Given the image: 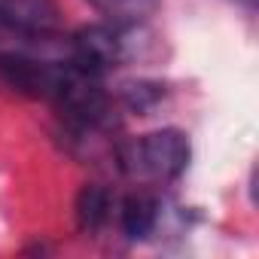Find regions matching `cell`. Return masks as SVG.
Masks as SVG:
<instances>
[{
  "instance_id": "obj_1",
  "label": "cell",
  "mask_w": 259,
  "mask_h": 259,
  "mask_svg": "<svg viewBox=\"0 0 259 259\" xmlns=\"http://www.w3.org/2000/svg\"><path fill=\"white\" fill-rule=\"evenodd\" d=\"M116 165L138 180L168 183L177 180L189 165V141L177 128L144 135L138 141H128L116 147Z\"/></svg>"
},
{
  "instance_id": "obj_2",
  "label": "cell",
  "mask_w": 259,
  "mask_h": 259,
  "mask_svg": "<svg viewBox=\"0 0 259 259\" xmlns=\"http://www.w3.org/2000/svg\"><path fill=\"white\" fill-rule=\"evenodd\" d=\"M0 25L28 34H58L61 10L55 0H0Z\"/></svg>"
},
{
  "instance_id": "obj_3",
  "label": "cell",
  "mask_w": 259,
  "mask_h": 259,
  "mask_svg": "<svg viewBox=\"0 0 259 259\" xmlns=\"http://www.w3.org/2000/svg\"><path fill=\"white\" fill-rule=\"evenodd\" d=\"M162 210L165 204L156 198V195H147V192H135V195H125L119 198L116 204V223H119V232L132 241H147L159 232V223H162Z\"/></svg>"
},
{
  "instance_id": "obj_4",
  "label": "cell",
  "mask_w": 259,
  "mask_h": 259,
  "mask_svg": "<svg viewBox=\"0 0 259 259\" xmlns=\"http://www.w3.org/2000/svg\"><path fill=\"white\" fill-rule=\"evenodd\" d=\"M116 204H119V198H116L110 189H104V186H98V183L85 186V189L79 192V198H76V220H79V229L89 232V235L104 232V229L113 223V217H116Z\"/></svg>"
},
{
  "instance_id": "obj_5",
  "label": "cell",
  "mask_w": 259,
  "mask_h": 259,
  "mask_svg": "<svg viewBox=\"0 0 259 259\" xmlns=\"http://www.w3.org/2000/svg\"><path fill=\"white\" fill-rule=\"evenodd\" d=\"M89 4L110 22H147L156 13L159 0H89Z\"/></svg>"
},
{
  "instance_id": "obj_6",
  "label": "cell",
  "mask_w": 259,
  "mask_h": 259,
  "mask_svg": "<svg viewBox=\"0 0 259 259\" xmlns=\"http://www.w3.org/2000/svg\"><path fill=\"white\" fill-rule=\"evenodd\" d=\"M159 98H162V85H156V82H125L119 92V104L135 113L153 110Z\"/></svg>"
},
{
  "instance_id": "obj_7",
  "label": "cell",
  "mask_w": 259,
  "mask_h": 259,
  "mask_svg": "<svg viewBox=\"0 0 259 259\" xmlns=\"http://www.w3.org/2000/svg\"><path fill=\"white\" fill-rule=\"evenodd\" d=\"M238 4H241V7H247V10H253V7H256V0H238Z\"/></svg>"
}]
</instances>
